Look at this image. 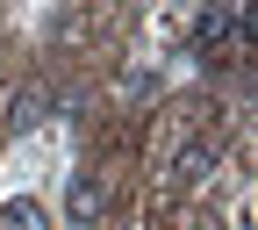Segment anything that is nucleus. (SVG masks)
I'll return each instance as SVG.
<instances>
[{"mask_svg":"<svg viewBox=\"0 0 258 230\" xmlns=\"http://www.w3.org/2000/svg\"><path fill=\"white\" fill-rule=\"evenodd\" d=\"M0 230H57V216L36 194H0Z\"/></svg>","mask_w":258,"mask_h":230,"instance_id":"5","label":"nucleus"},{"mask_svg":"<svg viewBox=\"0 0 258 230\" xmlns=\"http://www.w3.org/2000/svg\"><path fill=\"white\" fill-rule=\"evenodd\" d=\"M186 36H194L201 58H230L244 43V15L237 8H201V15H186Z\"/></svg>","mask_w":258,"mask_h":230,"instance_id":"4","label":"nucleus"},{"mask_svg":"<svg viewBox=\"0 0 258 230\" xmlns=\"http://www.w3.org/2000/svg\"><path fill=\"white\" fill-rule=\"evenodd\" d=\"M215 166H222V144L215 137H179L172 144V166H165V187L172 194H194V187L215 180Z\"/></svg>","mask_w":258,"mask_h":230,"instance_id":"2","label":"nucleus"},{"mask_svg":"<svg viewBox=\"0 0 258 230\" xmlns=\"http://www.w3.org/2000/svg\"><path fill=\"white\" fill-rule=\"evenodd\" d=\"M50 115H57V94H50V86H36V79H22V86H8L0 129H8V137H36Z\"/></svg>","mask_w":258,"mask_h":230,"instance_id":"3","label":"nucleus"},{"mask_svg":"<svg viewBox=\"0 0 258 230\" xmlns=\"http://www.w3.org/2000/svg\"><path fill=\"white\" fill-rule=\"evenodd\" d=\"M57 223L64 230H101L108 223V173H93V166H72L57 187Z\"/></svg>","mask_w":258,"mask_h":230,"instance_id":"1","label":"nucleus"},{"mask_svg":"<svg viewBox=\"0 0 258 230\" xmlns=\"http://www.w3.org/2000/svg\"><path fill=\"white\" fill-rule=\"evenodd\" d=\"M230 230H258V202H251V194L230 202Z\"/></svg>","mask_w":258,"mask_h":230,"instance_id":"6","label":"nucleus"}]
</instances>
